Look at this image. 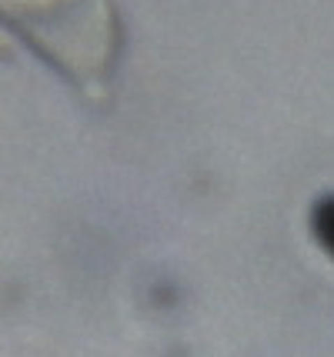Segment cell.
<instances>
[{"mask_svg":"<svg viewBox=\"0 0 334 357\" xmlns=\"http://www.w3.org/2000/svg\"><path fill=\"white\" fill-rule=\"evenodd\" d=\"M0 27L84 97L107 93L124 47L114 0H0Z\"/></svg>","mask_w":334,"mask_h":357,"instance_id":"6da1fadb","label":"cell"}]
</instances>
